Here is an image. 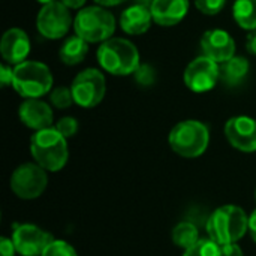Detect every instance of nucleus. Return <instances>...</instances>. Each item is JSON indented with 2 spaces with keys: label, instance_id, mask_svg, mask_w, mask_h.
I'll list each match as a JSON object with an SVG mask.
<instances>
[{
  "label": "nucleus",
  "instance_id": "obj_30",
  "mask_svg": "<svg viewBox=\"0 0 256 256\" xmlns=\"http://www.w3.org/2000/svg\"><path fill=\"white\" fill-rule=\"evenodd\" d=\"M220 256H243V250L237 243L220 246Z\"/></svg>",
  "mask_w": 256,
  "mask_h": 256
},
{
  "label": "nucleus",
  "instance_id": "obj_3",
  "mask_svg": "<svg viewBox=\"0 0 256 256\" xmlns=\"http://www.w3.org/2000/svg\"><path fill=\"white\" fill-rule=\"evenodd\" d=\"M30 152L36 164L51 172L60 171L69 156L66 138L56 128L34 132L30 140Z\"/></svg>",
  "mask_w": 256,
  "mask_h": 256
},
{
  "label": "nucleus",
  "instance_id": "obj_6",
  "mask_svg": "<svg viewBox=\"0 0 256 256\" xmlns=\"http://www.w3.org/2000/svg\"><path fill=\"white\" fill-rule=\"evenodd\" d=\"M171 148L183 158L201 156L210 142L208 128L198 120H184L177 123L168 136Z\"/></svg>",
  "mask_w": 256,
  "mask_h": 256
},
{
  "label": "nucleus",
  "instance_id": "obj_16",
  "mask_svg": "<svg viewBox=\"0 0 256 256\" xmlns=\"http://www.w3.org/2000/svg\"><path fill=\"white\" fill-rule=\"evenodd\" d=\"M189 6V0H152L150 10L156 24L171 27L183 21L188 15Z\"/></svg>",
  "mask_w": 256,
  "mask_h": 256
},
{
  "label": "nucleus",
  "instance_id": "obj_9",
  "mask_svg": "<svg viewBox=\"0 0 256 256\" xmlns=\"http://www.w3.org/2000/svg\"><path fill=\"white\" fill-rule=\"evenodd\" d=\"M72 24L74 21H72L70 10L60 0L44 4L36 16L38 32L44 38L52 40L66 36Z\"/></svg>",
  "mask_w": 256,
  "mask_h": 256
},
{
  "label": "nucleus",
  "instance_id": "obj_1",
  "mask_svg": "<svg viewBox=\"0 0 256 256\" xmlns=\"http://www.w3.org/2000/svg\"><path fill=\"white\" fill-rule=\"evenodd\" d=\"M96 57L100 68L116 76L132 75L141 64L138 48L124 38H111L100 44Z\"/></svg>",
  "mask_w": 256,
  "mask_h": 256
},
{
  "label": "nucleus",
  "instance_id": "obj_26",
  "mask_svg": "<svg viewBox=\"0 0 256 256\" xmlns=\"http://www.w3.org/2000/svg\"><path fill=\"white\" fill-rule=\"evenodd\" d=\"M226 0H195L196 9L204 15H216L225 8Z\"/></svg>",
  "mask_w": 256,
  "mask_h": 256
},
{
  "label": "nucleus",
  "instance_id": "obj_29",
  "mask_svg": "<svg viewBox=\"0 0 256 256\" xmlns=\"http://www.w3.org/2000/svg\"><path fill=\"white\" fill-rule=\"evenodd\" d=\"M15 244L12 240L2 237L0 238V256H15Z\"/></svg>",
  "mask_w": 256,
  "mask_h": 256
},
{
  "label": "nucleus",
  "instance_id": "obj_35",
  "mask_svg": "<svg viewBox=\"0 0 256 256\" xmlns=\"http://www.w3.org/2000/svg\"><path fill=\"white\" fill-rule=\"evenodd\" d=\"M36 2H39V3H42V4H48V3H52V2H56V0H36Z\"/></svg>",
  "mask_w": 256,
  "mask_h": 256
},
{
  "label": "nucleus",
  "instance_id": "obj_21",
  "mask_svg": "<svg viewBox=\"0 0 256 256\" xmlns=\"http://www.w3.org/2000/svg\"><path fill=\"white\" fill-rule=\"evenodd\" d=\"M200 240L198 237V228L192 222H180L172 230V242L177 248L189 249Z\"/></svg>",
  "mask_w": 256,
  "mask_h": 256
},
{
  "label": "nucleus",
  "instance_id": "obj_20",
  "mask_svg": "<svg viewBox=\"0 0 256 256\" xmlns=\"http://www.w3.org/2000/svg\"><path fill=\"white\" fill-rule=\"evenodd\" d=\"M232 16L242 28L256 30V0H236Z\"/></svg>",
  "mask_w": 256,
  "mask_h": 256
},
{
  "label": "nucleus",
  "instance_id": "obj_7",
  "mask_svg": "<svg viewBox=\"0 0 256 256\" xmlns=\"http://www.w3.org/2000/svg\"><path fill=\"white\" fill-rule=\"evenodd\" d=\"M70 90L76 105L81 108H93L102 102L106 93V81L99 69L88 68L74 78Z\"/></svg>",
  "mask_w": 256,
  "mask_h": 256
},
{
  "label": "nucleus",
  "instance_id": "obj_22",
  "mask_svg": "<svg viewBox=\"0 0 256 256\" xmlns=\"http://www.w3.org/2000/svg\"><path fill=\"white\" fill-rule=\"evenodd\" d=\"M183 256H220V246L212 238H200L194 246L184 250Z\"/></svg>",
  "mask_w": 256,
  "mask_h": 256
},
{
  "label": "nucleus",
  "instance_id": "obj_33",
  "mask_svg": "<svg viewBox=\"0 0 256 256\" xmlns=\"http://www.w3.org/2000/svg\"><path fill=\"white\" fill-rule=\"evenodd\" d=\"M249 232H250L254 242L256 243V210L250 214V218H249Z\"/></svg>",
  "mask_w": 256,
  "mask_h": 256
},
{
  "label": "nucleus",
  "instance_id": "obj_31",
  "mask_svg": "<svg viewBox=\"0 0 256 256\" xmlns=\"http://www.w3.org/2000/svg\"><path fill=\"white\" fill-rule=\"evenodd\" d=\"M246 50L256 56V30H252L246 38Z\"/></svg>",
  "mask_w": 256,
  "mask_h": 256
},
{
  "label": "nucleus",
  "instance_id": "obj_17",
  "mask_svg": "<svg viewBox=\"0 0 256 256\" xmlns=\"http://www.w3.org/2000/svg\"><path fill=\"white\" fill-rule=\"evenodd\" d=\"M153 22L150 8L142 3H136L124 9L120 15V27L128 34H144Z\"/></svg>",
  "mask_w": 256,
  "mask_h": 256
},
{
  "label": "nucleus",
  "instance_id": "obj_4",
  "mask_svg": "<svg viewBox=\"0 0 256 256\" xmlns=\"http://www.w3.org/2000/svg\"><path fill=\"white\" fill-rule=\"evenodd\" d=\"M74 30L87 44H104L116 32V18L104 6H87L75 15Z\"/></svg>",
  "mask_w": 256,
  "mask_h": 256
},
{
  "label": "nucleus",
  "instance_id": "obj_8",
  "mask_svg": "<svg viewBox=\"0 0 256 256\" xmlns=\"http://www.w3.org/2000/svg\"><path fill=\"white\" fill-rule=\"evenodd\" d=\"M46 171L38 164H22L10 177V189L21 200H34L40 196L46 189Z\"/></svg>",
  "mask_w": 256,
  "mask_h": 256
},
{
  "label": "nucleus",
  "instance_id": "obj_13",
  "mask_svg": "<svg viewBox=\"0 0 256 256\" xmlns=\"http://www.w3.org/2000/svg\"><path fill=\"white\" fill-rule=\"evenodd\" d=\"M201 48L204 56L219 64L236 56V40L224 28L207 30L201 38Z\"/></svg>",
  "mask_w": 256,
  "mask_h": 256
},
{
  "label": "nucleus",
  "instance_id": "obj_12",
  "mask_svg": "<svg viewBox=\"0 0 256 256\" xmlns=\"http://www.w3.org/2000/svg\"><path fill=\"white\" fill-rule=\"evenodd\" d=\"M225 136L230 144L243 152H256V120L248 116H237L225 123Z\"/></svg>",
  "mask_w": 256,
  "mask_h": 256
},
{
  "label": "nucleus",
  "instance_id": "obj_10",
  "mask_svg": "<svg viewBox=\"0 0 256 256\" xmlns=\"http://www.w3.org/2000/svg\"><path fill=\"white\" fill-rule=\"evenodd\" d=\"M184 84L195 93H204L212 90L220 78L219 63L213 62L207 56H200L192 60L184 69Z\"/></svg>",
  "mask_w": 256,
  "mask_h": 256
},
{
  "label": "nucleus",
  "instance_id": "obj_19",
  "mask_svg": "<svg viewBox=\"0 0 256 256\" xmlns=\"http://www.w3.org/2000/svg\"><path fill=\"white\" fill-rule=\"evenodd\" d=\"M87 52H88V44L75 34L64 40V44L62 45L58 51V57L64 64L75 66V64H80L86 58Z\"/></svg>",
  "mask_w": 256,
  "mask_h": 256
},
{
  "label": "nucleus",
  "instance_id": "obj_11",
  "mask_svg": "<svg viewBox=\"0 0 256 256\" xmlns=\"http://www.w3.org/2000/svg\"><path fill=\"white\" fill-rule=\"evenodd\" d=\"M12 242L20 255L42 256L44 250L54 242V238L36 225L22 224L15 228Z\"/></svg>",
  "mask_w": 256,
  "mask_h": 256
},
{
  "label": "nucleus",
  "instance_id": "obj_32",
  "mask_svg": "<svg viewBox=\"0 0 256 256\" xmlns=\"http://www.w3.org/2000/svg\"><path fill=\"white\" fill-rule=\"evenodd\" d=\"M62 3H64L69 9H82L86 0H60Z\"/></svg>",
  "mask_w": 256,
  "mask_h": 256
},
{
  "label": "nucleus",
  "instance_id": "obj_28",
  "mask_svg": "<svg viewBox=\"0 0 256 256\" xmlns=\"http://www.w3.org/2000/svg\"><path fill=\"white\" fill-rule=\"evenodd\" d=\"M12 82H14V69L10 68V64L2 63L0 64V84H2V87L12 86Z\"/></svg>",
  "mask_w": 256,
  "mask_h": 256
},
{
  "label": "nucleus",
  "instance_id": "obj_34",
  "mask_svg": "<svg viewBox=\"0 0 256 256\" xmlns=\"http://www.w3.org/2000/svg\"><path fill=\"white\" fill-rule=\"evenodd\" d=\"M99 6H117V4H120V3H123V2H126V0H94Z\"/></svg>",
  "mask_w": 256,
  "mask_h": 256
},
{
  "label": "nucleus",
  "instance_id": "obj_23",
  "mask_svg": "<svg viewBox=\"0 0 256 256\" xmlns=\"http://www.w3.org/2000/svg\"><path fill=\"white\" fill-rule=\"evenodd\" d=\"M50 100L58 110H66L75 102L72 90L69 87H57V88H54L50 93Z\"/></svg>",
  "mask_w": 256,
  "mask_h": 256
},
{
  "label": "nucleus",
  "instance_id": "obj_25",
  "mask_svg": "<svg viewBox=\"0 0 256 256\" xmlns=\"http://www.w3.org/2000/svg\"><path fill=\"white\" fill-rule=\"evenodd\" d=\"M135 75V81L140 84V86H144V87H147V86H152L154 81H156V70H154V68L152 66V64H148V63H141L140 64V68L136 69V72L134 74Z\"/></svg>",
  "mask_w": 256,
  "mask_h": 256
},
{
  "label": "nucleus",
  "instance_id": "obj_24",
  "mask_svg": "<svg viewBox=\"0 0 256 256\" xmlns=\"http://www.w3.org/2000/svg\"><path fill=\"white\" fill-rule=\"evenodd\" d=\"M42 256H78L76 255V252H75V249L69 244V243H66V242H63V240H54L45 250H44V254Z\"/></svg>",
  "mask_w": 256,
  "mask_h": 256
},
{
  "label": "nucleus",
  "instance_id": "obj_14",
  "mask_svg": "<svg viewBox=\"0 0 256 256\" xmlns=\"http://www.w3.org/2000/svg\"><path fill=\"white\" fill-rule=\"evenodd\" d=\"M0 54L8 64H20L30 54V39L27 33L18 27L8 28L0 40Z\"/></svg>",
  "mask_w": 256,
  "mask_h": 256
},
{
  "label": "nucleus",
  "instance_id": "obj_18",
  "mask_svg": "<svg viewBox=\"0 0 256 256\" xmlns=\"http://www.w3.org/2000/svg\"><path fill=\"white\" fill-rule=\"evenodd\" d=\"M220 68V80L228 86H238L243 82L246 75L249 74L250 63L243 56H234L225 63L219 64Z\"/></svg>",
  "mask_w": 256,
  "mask_h": 256
},
{
  "label": "nucleus",
  "instance_id": "obj_5",
  "mask_svg": "<svg viewBox=\"0 0 256 256\" xmlns=\"http://www.w3.org/2000/svg\"><path fill=\"white\" fill-rule=\"evenodd\" d=\"M12 87L26 99H39L51 90L52 74L45 63L26 60L14 68Z\"/></svg>",
  "mask_w": 256,
  "mask_h": 256
},
{
  "label": "nucleus",
  "instance_id": "obj_27",
  "mask_svg": "<svg viewBox=\"0 0 256 256\" xmlns=\"http://www.w3.org/2000/svg\"><path fill=\"white\" fill-rule=\"evenodd\" d=\"M54 128L68 140V138L74 136V135L78 132V122H76V118H74V117H62V118L56 123Z\"/></svg>",
  "mask_w": 256,
  "mask_h": 256
},
{
  "label": "nucleus",
  "instance_id": "obj_2",
  "mask_svg": "<svg viewBox=\"0 0 256 256\" xmlns=\"http://www.w3.org/2000/svg\"><path fill=\"white\" fill-rule=\"evenodd\" d=\"M206 230L219 246L237 243L249 231V218L238 206H224L210 214Z\"/></svg>",
  "mask_w": 256,
  "mask_h": 256
},
{
  "label": "nucleus",
  "instance_id": "obj_15",
  "mask_svg": "<svg viewBox=\"0 0 256 256\" xmlns=\"http://www.w3.org/2000/svg\"><path fill=\"white\" fill-rule=\"evenodd\" d=\"M20 120L33 130H44L51 128L54 116L51 106L40 99H26L18 110Z\"/></svg>",
  "mask_w": 256,
  "mask_h": 256
}]
</instances>
